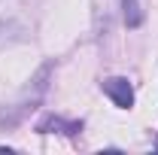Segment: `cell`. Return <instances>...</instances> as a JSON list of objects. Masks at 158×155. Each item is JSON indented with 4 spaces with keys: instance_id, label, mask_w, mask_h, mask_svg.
Instances as JSON below:
<instances>
[{
    "instance_id": "cell-1",
    "label": "cell",
    "mask_w": 158,
    "mask_h": 155,
    "mask_svg": "<svg viewBox=\"0 0 158 155\" xmlns=\"http://www.w3.org/2000/svg\"><path fill=\"white\" fill-rule=\"evenodd\" d=\"M100 88H103V94L110 97L118 110H131V107H134V85H131V79L110 76V79H103Z\"/></svg>"
},
{
    "instance_id": "cell-4",
    "label": "cell",
    "mask_w": 158,
    "mask_h": 155,
    "mask_svg": "<svg viewBox=\"0 0 158 155\" xmlns=\"http://www.w3.org/2000/svg\"><path fill=\"white\" fill-rule=\"evenodd\" d=\"M155 152H158V143H155Z\"/></svg>"
},
{
    "instance_id": "cell-2",
    "label": "cell",
    "mask_w": 158,
    "mask_h": 155,
    "mask_svg": "<svg viewBox=\"0 0 158 155\" xmlns=\"http://www.w3.org/2000/svg\"><path fill=\"white\" fill-rule=\"evenodd\" d=\"M82 119H64V116H55V113H49V116H43L37 122V131L40 134H64V137H76L82 134Z\"/></svg>"
},
{
    "instance_id": "cell-3",
    "label": "cell",
    "mask_w": 158,
    "mask_h": 155,
    "mask_svg": "<svg viewBox=\"0 0 158 155\" xmlns=\"http://www.w3.org/2000/svg\"><path fill=\"white\" fill-rule=\"evenodd\" d=\"M122 9H125V24H128L131 31H137L140 24L146 21V12H143L140 0H122Z\"/></svg>"
}]
</instances>
